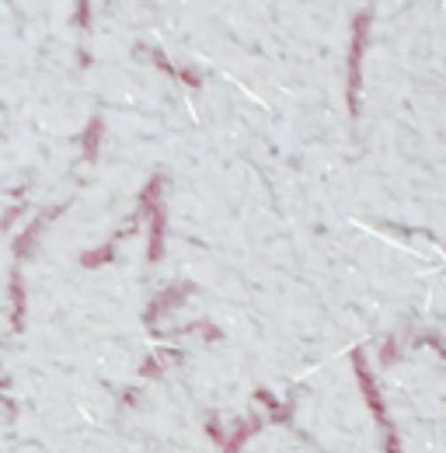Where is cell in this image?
Instances as JSON below:
<instances>
[{
  "label": "cell",
  "instance_id": "obj_1",
  "mask_svg": "<svg viewBox=\"0 0 446 453\" xmlns=\"http://www.w3.org/2000/svg\"><path fill=\"white\" fill-rule=\"evenodd\" d=\"M370 11L356 14L352 21V46H349V112L359 115V88H363V53H366V32H370Z\"/></svg>",
  "mask_w": 446,
  "mask_h": 453
},
{
  "label": "cell",
  "instance_id": "obj_2",
  "mask_svg": "<svg viewBox=\"0 0 446 453\" xmlns=\"http://www.w3.org/2000/svg\"><path fill=\"white\" fill-rule=\"evenodd\" d=\"M102 140V119H95L91 122V133H88V157H91V150H95V143Z\"/></svg>",
  "mask_w": 446,
  "mask_h": 453
}]
</instances>
